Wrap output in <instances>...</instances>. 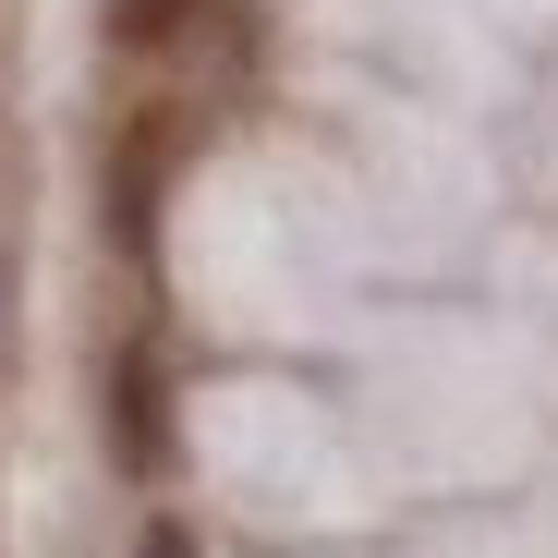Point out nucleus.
I'll use <instances>...</instances> for the list:
<instances>
[{"instance_id":"f257e3e1","label":"nucleus","mask_w":558,"mask_h":558,"mask_svg":"<svg viewBox=\"0 0 558 558\" xmlns=\"http://www.w3.org/2000/svg\"><path fill=\"white\" fill-rule=\"evenodd\" d=\"M146 558H195V522H182V510H158V522H146Z\"/></svg>"}]
</instances>
